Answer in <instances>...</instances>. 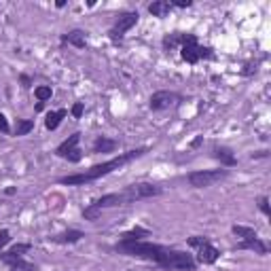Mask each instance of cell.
<instances>
[{
	"label": "cell",
	"instance_id": "obj_4",
	"mask_svg": "<svg viewBox=\"0 0 271 271\" xmlns=\"http://www.w3.org/2000/svg\"><path fill=\"white\" fill-rule=\"evenodd\" d=\"M187 244L191 248L197 250V258L195 263H202V265H214L218 256H220V250L216 246H212V242H210V237L206 235H191L187 239Z\"/></svg>",
	"mask_w": 271,
	"mask_h": 271
},
{
	"label": "cell",
	"instance_id": "obj_13",
	"mask_svg": "<svg viewBox=\"0 0 271 271\" xmlns=\"http://www.w3.org/2000/svg\"><path fill=\"white\" fill-rule=\"evenodd\" d=\"M119 142L113 138H108V136H98L94 140V144H92V153L98 155V153H113V150H117Z\"/></svg>",
	"mask_w": 271,
	"mask_h": 271
},
{
	"label": "cell",
	"instance_id": "obj_15",
	"mask_svg": "<svg viewBox=\"0 0 271 271\" xmlns=\"http://www.w3.org/2000/svg\"><path fill=\"white\" fill-rule=\"evenodd\" d=\"M172 3L169 0H157V3H150L148 5V13L153 17H167L169 11H172Z\"/></svg>",
	"mask_w": 271,
	"mask_h": 271
},
{
	"label": "cell",
	"instance_id": "obj_18",
	"mask_svg": "<svg viewBox=\"0 0 271 271\" xmlns=\"http://www.w3.org/2000/svg\"><path fill=\"white\" fill-rule=\"evenodd\" d=\"M66 115H68V113H66L64 108L55 110V113H49V115L45 117V127H47V129H51V132H53V129H57V127H59V123L64 121V117H66Z\"/></svg>",
	"mask_w": 271,
	"mask_h": 271
},
{
	"label": "cell",
	"instance_id": "obj_2",
	"mask_svg": "<svg viewBox=\"0 0 271 271\" xmlns=\"http://www.w3.org/2000/svg\"><path fill=\"white\" fill-rule=\"evenodd\" d=\"M146 153H148V148H134V150H127V153H121L119 157L110 159V161L92 165V167L85 169V172H81V174H70V176L59 178V183H62V185H68V187H83V185H89V183H94V180H98V178H104V176H108V174L117 172V169H121L123 165L136 161V159H140V157L146 155Z\"/></svg>",
	"mask_w": 271,
	"mask_h": 271
},
{
	"label": "cell",
	"instance_id": "obj_32",
	"mask_svg": "<svg viewBox=\"0 0 271 271\" xmlns=\"http://www.w3.org/2000/svg\"><path fill=\"white\" fill-rule=\"evenodd\" d=\"M15 191H17V189H15V187H9V189H7V191H5V193H7V195H15Z\"/></svg>",
	"mask_w": 271,
	"mask_h": 271
},
{
	"label": "cell",
	"instance_id": "obj_24",
	"mask_svg": "<svg viewBox=\"0 0 271 271\" xmlns=\"http://www.w3.org/2000/svg\"><path fill=\"white\" fill-rule=\"evenodd\" d=\"M100 216H102V212H100V210H98L94 204H89V206L83 210V218H85V220H98Z\"/></svg>",
	"mask_w": 271,
	"mask_h": 271
},
{
	"label": "cell",
	"instance_id": "obj_3",
	"mask_svg": "<svg viewBox=\"0 0 271 271\" xmlns=\"http://www.w3.org/2000/svg\"><path fill=\"white\" fill-rule=\"evenodd\" d=\"M180 55L187 64H197L202 59H214V49L212 47H204L199 45L195 34H183V45H180Z\"/></svg>",
	"mask_w": 271,
	"mask_h": 271
},
{
	"label": "cell",
	"instance_id": "obj_19",
	"mask_svg": "<svg viewBox=\"0 0 271 271\" xmlns=\"http://www.w3.org/2000/svg\"><path fill=\"white\" fill-rule=\"evenodd\" d=\"M144 237H150V231L142 229V227H136L132 231H127V233H123L119 242H138V239H144Z\"/></svg>",
	"mask_w": 271,
	"mask_h": 271
},
{
	"label": "cell",
	"instance_id": "obj_28",
	"mask_svg": "<svg viewBox=\"0 0 271 271\" xmlns=\"http://www.w3.org/2000/svg\"><path fill=\"white\" fill-rule=\"evenodd\" d=\"M0 132H3V134H9V132H11V127H9L7 117H5L3 113H0Z\"/></svg>",
	"mask_w": 271,
	"mask_h": 271
},
{
	"label": "cell",
	"instance_id": "obj_17",
	"mask_svg": "<svg viewBox=\"0 0 271 271\" xmlns=\"http://www.w3.org/2000/svg\"><path fill=\"white\" fill-rule=\"evenodd\" d=\"M32 250V244H15L13 248H9L7 252H0V260L5 258H17V256H24L26 252Z\"/></svg>",
	"mask_w": 271,
	"mask_h": 271
},
{
	"label": "cell",
	"instance_id": "obj_11",
	"mask_svg": "<svg viewBox=\"0 0 271 271\" xmlns=\"http://www.w3.org/2000/svg\"><path fill=\"white\" fill-rule=\"evenodd\" d=\"M212 157L216 159V161H220L223 167H235L237 165V157L233 155V150L227 148V146H214Z\"/></svg>",
	"mask_w": 271,
	"mask_h": 271
},
{
	"label": "cell",
	"instance_id": "obj_22",
	"mask_svg": "<svg viewBox=\"0 0 271 271\" xmlns=\"http://www.w3.org/2000/svg\"><path fill=\"white\" fill-rule=\"evenodd\" d=\"M231 231H233V235L242 237V239H248V237H256V231L252 227H244V225H233L231 227Z\"/></svg>",
	"mask_w": 271,
	"mask_h": 271
},
{
	"label": "cell",
	"instance_id": "obj_29",
	"mask_svg": "<svg viewBox=\"0 0 271 271\" xmlns=\"http://www.w3.org/2000/svg\"><path fill=\"white\" fill-rule=\"evenodd\" d=\"M191 5H193V0H174L172 3V7H180V9H187Z\"/></svg>",
	"mask_w": 271,
	"mask_h": 271
},
{
	"label": "cell",
	"instance_id": "obj_30",
	"mask_svg": "<svg viewBox=\"0 0 271 271\" xmlns=\"http://www.w3.org/2000/svg\"><path fill=\"white\" fill-rule=\"evenodd\" d=\"M19 81H22V85L28 89V87H32V78H30L28 74H22V76H19Z\"/></svg>",
	"mask_w": 271,
	"mask_h": 271
},
{
	"label": "cell",
	"instance_id": "obj_31",
	"mask_svg": "<svg viewBox=\"0 0 271 271\" xmlns=\"http://www.w3.org/2000/svg\"><path fill=\"white\" fill-rule=\"evenodd\" d=\"M202 144H204V136H197V138L193 140V142H191V148H199Z\"/></svg>",
	"mask_w": 271,
	"mask_h": 271
},
{
	"label": "cell",
	"instance_id": "obj_20",
	"mask_svg": "<svg viewBox=\"0 0 271 271\" xmlns=\"http://www.w3.org/2000/svg\"><path fill=\"white\" fill-rule=\"evenodd\" d=\"M34 129V121L32 119H17V123H15V129H13V136H28L30 132Z\"/></svg>",
	"mask_w": 271,
	"mask_h": 271
},
{
	"label": "cell",
	"instance_id": "obj_5",
	"mask_svg": "<svg viewBox=\"0 0 271 271\" xmlns=\"http://www.w3.org/2000/svg\"><path fill=\"white\" fill-rule=\"evenodd\" d=\"M123 199H125V206L127 204H136V202H142V199H153L159 197L163 193V189L159 185L153 183H136V185H129L123 191Z\"/></svg>",
	"mask_w": 271,
	"mask_h": 271
},
{
	"label": "cell",
	"instance_id": "obj_33",
	"mask_svg": "<svg viewBox=\"0 0 271 271\" xmlns=\"http://www.w3.org/2000/svg\"><path fill=\"white\" fill-rule=\"evenodd\" d=\"M55 7H57V9H62V7H66V0H57V3H55Z\"/></svg>",
	"mask_w": 271,
	"mask_h": 271
},
{
	"label": "cell",
	"instance_id": "obj_27",
	"mask_svg": "<svg viewBox=\"0 0 271 271\" xmlns=\"http://www.w3.org/2000/svg\"><path fill=\"white\" fill-rule=\"evenodd\" d=\"M83 113H85V106H83L81 102H76V104L72 106V117H74V119H81Z\"/></svg>",
	"mask_w": 271,
	"mask_h": 271
},
{
	"label": "cell",
	"instance_id": "obj_1",
	"mask_svg": "<svg viewBox=\"0 0 271 271\" xmlns=\"http://www.w3.org/2000/svg\"><path fill=\"white\" fill-rule=\"evenodd\" d=\"M113 250L119 254L155 263L157 267L167 269V271H195L197 269L193 254L185 252V250L169 248V246L144 242V239H138V242H117L113 246Z\"/></svg>",
	"mask_w": 271,
	"mask_h": 271
},
{
	"label": "cell",
	"instance_id": "obj_10",
	"mask_svg": "<svg viewBox=\"0 0 271 271\" xmlns=\"http://www.w3.org/2000/svg\"><path fill=\"white\" fill-rule=\"evenodd\" d=\"M235 250H252V252H256V254H260V256H267V254H269V246H267L258 235L237 242V244H235Z\"/></svg>",
	"mask_w": 271,
	"mask_h": 271
},
{
	"label": "cell",
	"instance_id": "obj_6",
	"mask_svg": "<svg viewBox=\"0 0 271 271\" xmlns=\"http://www.w3.org/2000/svg\"><path fill=\"white\" fill-rule=\"evenodd\" d=\"M229 176V169H197V172H191L187 176L189 185L193 189H208L212 187L216 183H220V180H225Z\"/></svg>",
	"mask_w": 271,
	"mask_h": 271
},
{
	"label": "cell",
	"instance_id": "obj_16",
	"mask_svg": "<svg viewBox=\"0 0 271 271\" xmlns=\"http://www.w3.org/2000/svg\"><path fill=\"white\" fill-rule=\"evenodd\" d=\"M3 263L9 265V271H36V265L28 263L24 256H17V258H5Z\"/></svg>",
	"mask_w": 271,
	"mask_h": 271
},
{
	"label": "cell",
	"instance_id": "obj_7",
	"mask_svg": "<svg viewBox=\"0 0 271 271\" xmlns=\"http://www.w3.org/2000/svg\"><path fill=\"white\" fill-rule=\"evenodd\" d=\"M81 132H74L72 136H68L62 144L55 148V155L66 159L70 163H78L83 159V150H81Z\"/></svg>",
	"mask_w": 271,
	"mask_h": 271
},
{
	"label": "cell",
	"instance_id": "obj_8",
	"mask_svg": "<svg viewBox=\"0 0 271 271\" xmlns=\"http://www.w3.org/2000/svg\"><path fill=\"white\" fill-rule=\"evenodd\" d=\"M138 19H140V15L136 13V11H129V13H123V15H119V19L115 22V26L110 28V32H108V36L113 38V41L117 43V41H121V38L132 30L136 24H138Z\"/></svg>",
	"mask_w": 271,
	"mask_h": 271
},
{
	"label": "cell",
	"instance_id": "obj_25",
	"mask_svg": "<svg viewBox=\"0 0 271 271\" xmlns=\"http://www.w3.org/2000/svg\"><path fill=\"white\" fill-rule=\"evenodd\" d=\"M258 208H260V212H263L265 216L271 214V210H269V199H267V197H260V199H258Z\"/></svg>",
	"mask_w": 271,
	"mask_h": 271
},
{
	"label": "cell",
	"instance_id": "obj_21",
	"mask_svg": "<svg viewBox=\"0 0 271 271\" xmlns=\"http://www.w3.org/2000/svg\"><path fill=\"white\" fill-rule=\"evenodd\" d=\"M183 45V32H172L163 36V49L165 51H172V49Z\"/></svg>",
	"mask_w": 271,
	"mask_h": 271
},
{
	"label": "cell",
	"instance_id": "obj_9",
	"mask_svg": "<svg viewBox=\"0 0 271 271\" xmlns=\"http://www.w3.org/2000/svg\"><path fill=\"white\" fill-rule=\"evenodd\" d=\"M180 102H183V96H180V94L163 89V92H155L153 96H150L148 108L150 110H165V108H172V106H176Z\"/></svg>",
	"mask_w": 271,
	"mask_h": 271
},
{
	"label": "cell",
	"instance_id": "obj_12",
	"mask_svg": "<svg viewBox=\"0 0 271 271\" xmlns=\"http://www.w3.org/2000/svg\"><path fill=\"white\" fill-rule=\"evenodd\" d=\"M59 41H62V45H72L76 49H85L87 47V36H85L83 30H70V32L62 34Z\"/></svg>",
	"mask_w": 271,
	"mask_h": 271
},
{
	"label": "cell",
	"instance_id": "obj_26",
	"mask_svg": "<svg viewBox=\"0 0 271 271\" xmlns=\"http://www.w3.org/2000/svg\"><path fill=\"white\" fill-rule=\"evenodd\" d=\"M9 242H11V233H9L7 229H3V231H0V250H3Z\"/></svg>",
	"mask_w": 271,
	"mask_h": 271
},
{
	"label": "cell",
	"instance_id": "obj_23",
	"mask_svg": "<svg viewBox=\"0 0 271 271\" xmlns=\"http://www.w3.org/2000/svg\"><path fill=\"white\" fill-rule=\"evenodd\" d=\"M36 98H38V102H47V100H51L53 96V89L49 87V85H41V87H36Z\"/></svg>",
	"mask_w": 271,
	"mask_h": 271
},
{
	"label": "cell",
	"instance_id": "obj_14",
	"mask_svg": "<svg viewBox=\"0 0 271 271\" xmlns=\"http://www.w3.org/2000/svg\"><path fill=\"white\" fill-rule=\"evenodd\" d=\"M85 237L83 231H78V229H68L64 231V233H57L53 237H49L53 244H76V242H81V239Z\"/></svg>",
	"mask_w": 271,
	"mask_h": 271
}]
</instances>
